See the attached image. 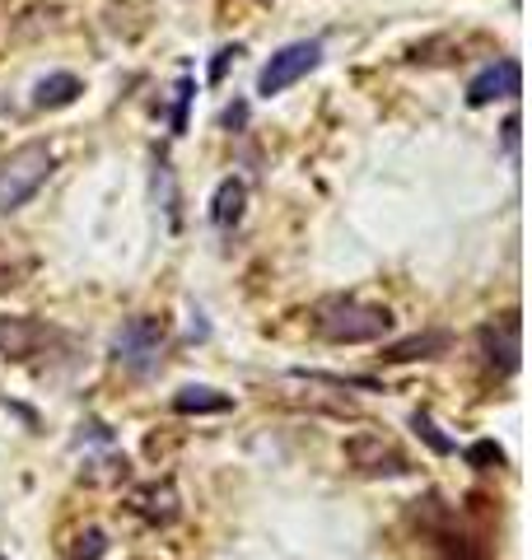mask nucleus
I'll return each instance as SVG.
<instances>
[{
  "mask_svg": "<svg viewBox=\"0 0 532 560\" xmlns=\"http://www.w3.org/2000/svg\"><path fill=\"white\" fill-rule=\"evenodd\" d=\"M229 407H233L229 393H215V387H201V383L174 393V411H178V416H220V411H229Z\"/></svg>",
  "mask_w": 532,
  "mask_h": 560,
  "instance_id": "ddd939ff",
  "label": "nucleus"
},
{
  "mask_svg": "<svg viewBox=\"0 0 532 560\" xmlns=\"http://www.w3.org/2000/svg\"><path fill=\"white\" fill-rule=\"evenodd\" d=\"M164 346H168L164 318L140 314V318H127V322L117 327V336H113V360L127 369V373H136V379H145L150 369H160Z\"/></svg>",
  "mask_w": 532,
  "mask_h": 560,
  "instance_id": "7ed1b4c3",
  "label": "nucleus"
},
{
  "mask_svg": "<svg viewBox=\"0 0 532 560\" xmlns=\"http://www.w3.org/2000/svg\"><path fill=\"white\" fill-rule=\"evenodd\" d=\"M313 332L322 341H332V346H365V341H383L393 332V314L379 304L337 294V300H322L313 308Z\"/></svg>",
  "mask_w": 532,
  "mask_h": 560,
  "instance_id": "f257e3e1",
  "label": "nucleus"
},
{
  "mask_svg": "<svg viewBox=\"0 0 532 560\" xmlns=\"http://www.w3.org/2000/svg\"><path fill=\"white\" fill-rule=\"evenodd\" d=\"M187 103H192V75L178 80V103H174V136L187 131Z\"/></svg>",
  "mask_w": 532,
  "mask_h": 560,
  "instance_id": "dca6fc26",
  "label": "nucleus"
},
{
  "mask_svg": "<svg viewBox=\"0 0 532 560\" xmlns=\"http://www.w3.org/2000/svg\"><path fill=\"white\" fill-rule=\"evenodd\" d=\"M448 346H453V336L440 332V327H430V332H411V336L393 341V346H383L379 360L383 365H416V360H434V355H444Z\"/></svg>",
  "mask_w": 532,
  "mask_h": 560,
  "instance_id": "9d476101",
  "label": "nucleus"
},
{
  "mask_svg": "<svg viewBox=\"0 0 532 560\" xmlns=\"http://www.w3.org/2000/svg\"><path fill=\"white\" fill-rule=\"evenodd\" d=\"M477 341H481V360H486V369L495 373V379H514V373H519V355H523V346H519V314H505V318L486 322L477 332Z\"/></svg>",
  "mask_w": 532,
  "mask_h": 560,
  "instance_id": "39448f33",
  "label": "nucleus"
},
{
  "mask_svg": "<svg viewBox=\"0 0 532 560\" xmlns=\"http://www.w3.org/2000/svg\"><path fill=\"white\" fill-rule=\"evenodd\" d=\"M499 458H505V454H499V444H491V440H481V444L467 448V462L481 467V472H486V467H495Z\"/></svg>",
  "mask_w": 532,
  "mask_h": 560,
  "instance_id": "f3484780",
  "label": "nucleus"
},
{
  "mask_svg": "<svg viewBox=\"0 0 532 560\" xmlns=\"http://www.w3.org/2000/svg\"><path fill=\"white\" fill-rule=\"evenodd\" d=\"M318 61H322V42L318 38L280 47V52L266 61L262 75H257V93H262V99H276V93H286L290 85H300L308 71H318Z\"/></svg>",
  "mask_w": 532,
  "mask_h": 560,
  "instance_id": "20e7f679",
  "label": "nucleus"
},
{
  "mask_svg": "<svg viewBox=\"0 0 532 560\" xmlns=\"http://www.w3.org/2000/svg\"><path fill=\"white\" fill-rule=\"evenodd\" d=\"M411 430L430 444V454H440V458H448V454H453V440H448V434H444L440 425H434V420H430L426 411H416V416H411Z\"/></svg>",
  "mask_w": 532,
  "mask_h": 560,
  "instance_id": "4468645a",
  "label": "nucleus"
},
{
  "mask_svg": "<svg viewBox=\"0 0 532 560\" xmlns=\"http://www.w3.org/2000/svg\"><path fill=\"white\" fill-rule=\"evenodd\" d=\"M80 93H85L80 75L52 71L47 80H38V89H34V107H42V113H56V107H71L75 99H80Z\"/></svg>",
  "mask_w": 532,
  "mask_h": 560,
  "instance_id": "9b49d317",
  "label": "nucleus"
},
{
  "mask_svg": "<svg viewBox=\"0 0 532 560\" xmlns=\"http://www.w3.org/2000/svg\"><path fill=\"white\" fill-rule=\"evenodd\" d=\"M519 89H523V71H519V61H514V56H505V61L486 66L472 85H467V103L486 107L495 99H519Z\"/></svg>",
  "mask_w": 532,
  "mask_h": 560,
  "instance_id": "6e6552de",
  "label": "nucleus"
},
{
  "mask_svg": "<svg viewBox=\"0 0 532 560\" xmlns=\"http://www.w3.org/2000/svg\"><path fill=\"white\" fill-rule=\"evenodd\" d=\"M52 178V145L47 140H28V145L10 150L0 160V211H20L38 196V187Z\"/></svg>",
  "mask_w": 532,
  "mask_h": 560,
  "instance_id": "f03ea898",
  "label": "nucleus"
},
{
  "mask_svg": "<svg viewBox=\"0 0 532 560\" xmlns=\"http://www.w3.org/2000/svg\"><path fill=\"white\" fill-rule=\"evenodd\" d=\"M52 346V327H42L38 318H0V355L14 365L34 360Z\"/></svg>",
  "mask_w": 532,
  "mask_h": 560,
  "instance_id": "0eeeda50",
  "label": "nucleus"
},
{
  "mask_svg": "<svg viewBox=\"0 0 532 560\" xmlns=\"http://www.w3.org/2000/svg\"><path fill=\"white\" fill-rule=\"evenodd\" d=\"M131 513H140L150 527H168L178 519V486L174 481H145V486L131 491Z\"/></svg>",
  "mask_w": 532,
  "mask_h": 560,
  "instance_id": "1a4fd4ad",
  "label": "nucleus"
},
{
  "mask_svg": "<svg viewBox=\"0 0 532 560\" xmlns=\"http://www.w3.org/2000/svg\"><path fill=\"white\" fill-rule=\"evenodd\" d=\"M107 551V537H103V527H85L80 537H75V556L71 560H99Z\"/></svg>",
  "mask_w": 532,
  "mask_h": 560,
  "instance_id": "2eb2a0df",
  "label": "nucleus"
},
{
  "mask_svg": "<svg viewBox=\"0 0 532 560\" xmlns=\"http://www.w3.org/2000/svg\"><path fill=\"white\" fill-rule=\"evenodd\" d=\"M243 206H248V182L243 178H225L220 187H215L211 196V220L215 229H233L243 220Z\"/></svg>",
  "mask_w": 532,
  "mask_h": 560,
  "instance_id": "f8f14e48",
  "label": "nucleus"
},
{
  "mask_svg": "<svg viewBox=\"0 0 532 560\" xmlns=\"http://www.w3.org/2000/svg\"><path fill=\"white\" fill-rule=\"evenodd\" d=\"M346 462L355 467V472H365V476H406L411 472V462H406L393 444L383 440V434H373V430H359L346 440Z\"/></svg>",
  "mask_w": 532,
  "mask_h": 560,
  "instance_id": "423d86ee",
  "label": "nucleus"
},
{
  "mask_svg": "<svg viewBox=\"0 0 532 560\" xmlns=\"http://www.w3.org/2000/svg\"><path fill=\"white\" fill-rule=\"evenodd\" d=\"M243 117H248V107H243V103L225 107V127H243Z\"/></svg>",
  "mask_w": 532,
  "mask_h": 560,
  "instance_id": "6ab92c4d",
  "label": "nucleus"
},
{
  "mask_svg": "<svg viewBox=\"0 0 532 560\" xmlns=\"http://www.w3.org/2000/svg\"><path fill=\"white\" fill-rule=\"evenodd\" d=\"M243 56V47L233 42V47H220V52H215V61H211V85H220L225 75H229V61H239Z\"/></svg>",
  "mask_w": 532,
  "mask_h": 560,
  "instance_id": "a211bd4d",
  "label": "nucleus"
},
{
  "mask_svg": "<svg viewBox=\"0 0 532 560\" xmlns=\"http://www.w3.org/2000/svg\"><path fill=\"white\" fill-rule=\"evenodd\" d=\"M505 145H509V150L519 145V117H514V113L505 117Z\"/></svg>",
  "mask_w": 532,
  "mask_h": 560,
  "instance_id": "aec40b11",
  "label": "nucleus"
}]
</instances>
